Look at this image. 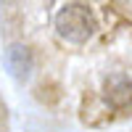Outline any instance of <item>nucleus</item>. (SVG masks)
Here are the masks:
<instances>
[{"mask_svg": "<svg viewBox=\"0 0 132 132\" xmlns=\"http://www.w3.org/2000/svg\"><path fill=\"white\" fill-rule=\"evenodd\" d=\"M56 32L69 45H85L95 35V19L82 3H66L56 13Z\"/></svg>", "mask_w": 132, "mask_h": 132, "instance_id": "f257e3e1", "label": "nucleus"}, {"mask_svg": "<svg viewBox=\"0 0 132 132\" xmlns=\"http://www.w3.org/2000/svg\"><path fill=\"white\" fill-rule=\"evenodd\" d=\"M103 98H106V103L111 108H116V111L132 108V79L127 74H122V71L108 74L106 82H103Z\"/></svg>", "mask_w": 132, "mask_h": 132, "instance_id": "f03ea898", "label": "nucleus"}, {"mask_svg": "<svg viewBox=\"0 0 132 132\" xmlns=\"http://www.w3.org/2000/svg\"><path fill=\"white\" fill-rule=\"evenodd\" d=\"M3 63L11 77H16V79H27L35 69V53H32L29 45L24 42H11L3 53Z\"/></svg>", "mask_w": 132, "mask_h": 132, "instance_id": "7ed1b4c3", "label": "nucleus"}]
</instances>
